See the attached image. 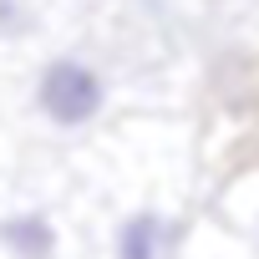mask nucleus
I'll use <instances>...</instances> for the list:
<instances>
[{"mask_svg": "<svg viewBox=\"0 0 259 259\" xmlns=\"http://www.w3.org/2000/svg\"><path fill=\"white\" fill-rule=\"evenodd\" d=\"M102 102H107L102 76H97L87 61H76V56H56V61H46L41 76H36V107H41V117L56 122V127H87V122L102 112Z\"/></svg>", "mask_w": 259, "mask_h": 259, "instance_id": "obj_1", "label": "nucleus"}, {"mask_svg": "<svg viewBox=\"0 0 259 259\" xmlns=\"http://www.w3.org/2000/svg\"><path fill=\"white\" fill-rule=\"evenodd\" d=\"M0 26H21V0H0Z\"/></svg>", "mask_w": 259, "mask_h": 259, "instance_id": "obj_4", "label": "nucleus"}, {"mask_svg": "<svg viewBox=\"0 0 259 259\" xmlns=\"http://www.w3.org/2000/svg\"><path fill=\"white\" fill-rule=\"evenodd\" d=\"M0 249H6V259H56L61 234H56V224L46 213L26 208V213L0 219Z\"/></svg>", "mask_w": 259, "mask_h": 259, "instance_id": "obj_2", "label": "nucleus"}, {"mask_svg": "<svg viewBox=\"0 0 259 259\" xmlns=\"http://www.w3.org/2000/svg\"><path fill=\"white\" fill-rule=\"evenodd\" d=\"M168 244H173V229L158 208H138L117 224V239H112V254L117 259H168Z\"/></svg>", "mask_w": 259, "mask_h": 259, "instance_id": "obj_3", "label": "nucleus"}]
</instances>
